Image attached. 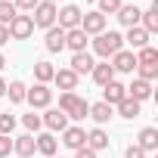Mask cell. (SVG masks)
Here are the masks:
<instances>
[{
	"label": "cell",
	"mask_w": 158,
	"mask_h": 158,
	"mask_svg": "<svg viewBox=\"0 0 158 158\" xmlns=\"http://www.w3.org/2000/svg\"><path fill=\"white\" fill-rule=\"evenodd\" d=\"M90 47H93L96 56L112 59L118 50H124V34H121V31H102V34H96V37L90 40Z\"/></svg>",
	"instance_id": "1"
},
{
	"label": "cell",
	"mask_w": 158,
	"mask_h": 158,
	"mask_svg": "<svg viewBox=\"0 0 158 158\" xmlns=\"http://www.w3.org/2000/svg\"><path fill=\"white\" fill-rule=\"evenodd\" d=\"M59 112H65L68 121H84L87 112H90V102L77 93H62L59 96Z\"/></svg>",
	"instance_id": "2"
},
{
	"label": "cell",
	"mask_w": 158,
	"mask_h": 158,
	"mask_svg": "<svg viewBox=\"0 0 158 158\" xmlns=\"http://www.w3.org/2000/svg\"><path fill=\"white\" fill-rule=\"evenodd\" d=\"M56 10H59L56 3H50V0H40V3L31 10V22H34V28H44V31L53 28V25H56Z\"/></svg>",
	"instance_id": "3"
},
{
	"label": "cell",
	"mask_w": 158,
	"mask_h": 158,
	"mask_svg": "<svg viewBox=\"0 0 158 158\" xmlns=\"http://www.w3.org/2000/svg\"><path fill=\"white\" fill-rule=\"evenodd\" d=\"M25 102H28L34 112H37V109H50V106H53V90H50V84H34V87H28Z\"/></svg>",
	"instance_id": "4"
},
{
	"label": "cell",
	"mask_w": 158,
	"mask_h": 158,
	"mask_svg": "<svg viewBox=\"0 0 158 158\" xmlns=\"http://www.w3.org/2000/svg\"><path fill=\"white\" fill-rule=\"evenodd\" d=\"M81 16H84V10H81V6H74V3H65L62 10H56V25H59L62 31L81 28Z\"/></svg>",
	"instance_id": "5"
},
{
	"label": "cell",
	"mask_w": 158,
	"mask_h": 158,
	"mask_svg": "<svg viewBox=\"0 0 158 158\" xmlns=\"http://www.w3.org/2000/svg\"><path fill=\"white\" fill-rule=\"evenodd\" d=\"M6 31H10V40H28V37L34 34V22H31V16L19 13V16L6 25Z\"/></svg>",
	"instance_id": "6"
},
{
	"label": "cell",
	"mask_w": 158,
	"mask_h": 158,
	"mask_svg": "<svg viewBox=\"0 0 158 158\" xmlns=\"http://www.w3.org/2000/svg\"><path fill=\"white\" fill-rule=\"evenodd\" d=\"M109 65H112L115 74H133L136 71V56H133V50H118L109 59Z\"/></svg>",
	"instance_id": "7"
},
{
	"label": "cell",
	"mask_w": 158,
	"mask_h": 158,
	"mask_svg": "<svg viewBox=\"0 0 158 158\" xmlns=\"http://www.w3.org/2000/svg\"><path fill=\"white\" fill-rule=\"evenodd\" d=\"M106 16L102 13H96V10H90V13H84L81 16V31L87 34V37H96V34H102L106 31Z\"/></svg>",
	"instance_id": "8"
},
{
	"label": "cell",
	"mask_w": 158,
	"mask_h": 158,
	"mask_svg": "<svg viewBox=\"0 0 158 158\" xmlns=\"http://www.w3.org/2000/svg\"><path fill=\"white\" fill-rule=\"evenodd\" d=\"M62 146L71 149V152L84 149V146H87V130H84V127H77V124H68V127L62 130Z\"/></svg>",
	"instance_id": "9"
},
{
	"label": "cell",
	"mask_w": 158,
	"mask_h": 158,
	"mask_svg": "<svg viewBox=\"0 0 158 158\" xmlns=\"http://www.w3.org/2000/svg\"><path fill=\"white\" fill-rule=\"evenodd\" d=\"M40 124H44L50 133H62V130L68 127V118H65V112H59V109H47V112L40 115Z\"/></svg>",
	"instance_id": "10"
},
{
	"label": "cell",
	"mask_w": 158,
	"mask_h": 158,
	"mask_svg": "<svg viewBox=\"0 0 158 158\" xmlns=\"http://www.w3.org/2000/svg\"><path fill=\"white\" fill-rule=\"evenodd\" d=\"M77 81H81V77H77L71 68H56V74H53V84H56L62 93H74V90H77Z\"/></svg>",
	"instance_id": "11"
},
{
	"label": "cell",
	"mask_w": 158,
	"mask_h": 158,
	"mask_svg": "<svg viewBox=\"0 0 158 158\" xmlns=\"http://www.w3.org/2000/svg\"><path fill=\"white\" fill-rule=\"evenodd\" d=\"M87 47H90V37H87L81 28L65 31V50H71V53H87Z\"/></svg>",
	"instance_id": "12"
},
{
	"label": "cell",
	"mask_w": 158,
	"mask_h": 158,
	"mask_svg": "<svg viewBox=\"0 0 158 158\" xmlns=\"http://www.w3.org/2000/svg\"><path fill=\"white\" fill-rule=\"evenodd\" d=\"M44 47H47V53H62V50H65V31H62L59 25L47 28V34H44Z\"/></svg>",
	"instance_id": "13"
},
{
	"label": "cell",
	"mask_w": 158,
	"mask_h": 158,
	"mask_svg": "<svg viewBox=\"0 0 158 158\" xmlns=\"http://www.w3.org/2000/svg\"><path fill=\"white\" fill-rule=\"evenodd\" d=\"M34 149L47 158H56V149H59V139L47 130V133H34Z\"/></svg>",
	"instance_id": "14"
},
{
	"label": "cell",
	"mask_w": 158,
	"mask_h": 158,
	"mask_svg": "<svg viewBox=\"0 0 158 158\" xmlns=\"http://www.w3.org/2000/svg\"><path fill=\"white\" fill-rule=\"evenodd\" d=\"M139 13H143V10H139L136 3H121V10L115 13V19H118L124 28H133V25H139Z\"/></svg>",
	"instance_id": "15"
},
{
	"label": "cell",
	"mask_w": 158,
	"mask_h": 158,
	"mask_svg": "<svg viewBox=\"0 0 158 158\" xmlns=\"http://www.w3.org/2000/svg\"><path fill=\"white\" fill-rule=\"evenodd\" d=\"M124 96H127V87H124L121 81H109V84L102 87V102H109L112 109H115V106H118Z\"/></svg>",
	"instance_id": "16"
},
{
	"label": "cell",
	"mask_w": 158,
	"mask_h": 158,
	"mask_svg": "<svg viewBox=\"0 0 158 158\" xmlns=\"http://www.w3.org/2000/svg\"><path fill=\"white\" fill-rule=\"evenodd\" d=\"M127 96L136 99V102H146V99H152V84L143 81V77H133L130 87H127Z\"/></svg>",
	"instance_id": "17"
},
{
	"label": "cell",
	"mask_w": 158,
	"mask_h": 158,
	"mask_svg": "<svg viewBox=\"0 0 158 158\" xmlns=\"http://www.w3.org/2000/svg\"><path fill=\"white\" fill-rule=\"evenodd\" d=\"M90 77L99 84V87H106L109 81H115V71H112V65H109V59H102V62H93V68H90Z\"/></svg>",
	"instance_id": "18"
},
{
	"label": "cell",
	"mask_w": 158,
	"mask_h": 158,
	"mask_svg": "<svg viewBox=\"0 0 158 158\" xmlns=\"http://www.w3.org/2000/svg\"><path fill=\"white\" fill-rule=\"evenodd\" d=\"M149 37H152V34H146L139 25H133V28H127V34H124V44H130V50L136 53V50L149 47Z\"/></svg>",
	"instance_id": "19"
},
{
	"label": "cell",
	"mask_w": 158,
	"mask_h": 158,
	"mask_svg": "<svg viewBox=\"0 0 158 158\" xmlns=\"http://www.w3.org/2000/svg\"><path fill=\"white\" fill-rule=\"evenodd\" d=\"M115 112H118V118H127V121H133V118H139V112H143V102H136V99L124 96V99L115 106Z\"/></svg>",
	"instance_id": "20"
},
{
	"label": "cell",
	"mask_w": 158,
	"mask_h": 158,
	"mask_svg": "<svg viewBox=\"0 0 158 158\" xmlns=\"http://www.w3.org/2000/svg\"><path fill=\"white\" fill-rule=\"evenodd\" d=\"M112 115H115V109H112L109 102H102V99H99V102H93V106H90V112H87V118H93V121H96V127L109 124V118H112Z\"/></svg>",
	"instance_id": "21"
},
{
	"label": "cell",
	"mask_w": 158,
	"mask_h": 158,
	"mask_svg": "<svg viewBox=\"0 0 158 158\" xmlns=\"http://www.w3.org/2000/svg\"><path fill=\"white\" fill-rule=\"evenodd\" d=\"M87 149H93L96 155H99V152H106V149H109V133H106L102 127L87 130Z\"/></svg>",
	"instance_id": "22"
},
{
	"label": "cell",
	"mask_w": 158,
	"mask_h": 158,
	"mask_svg": "<svg viewBox=\"0 0 158 158\" xmlns=\"http://www.w3.org/2000/svg\"><path fill=\"white\" fill-rule=\"evenodd\" d=\"M13 152L19 155V158H31L37 149H34V133H22V136H16L13 139Z\"/></svg>",
	"instance_id": "23"
},
{
	"label": "cell",
	"mask_w": 158,
	"mask_h": 158,
	"mask_svg": "<svg viewBox=\"0 0 158 158\" xmlns=\"http://www.w3.org/2000/svg\"><path fill=\"white\" fill-rule=\"evenodd\" d=\"M136 146H139L146 155L155 152V149H158V130H155V127H143L139 136H136Z\"/></svg>",
	"instance_id": "24"
},
{
	"label": "cell",
	"mask_w": 158,
	"mask_h": 158,
	"mask_svg": "<svg viewBox=\"0 0 158 158\" xmlns=\"http://www.w3.org/2000/svg\"><path fill=\"white\" fill-rule=\"evenodd\" d=\"M77 77L81 74H90V68H93V56L90 53H71V65H68Z\"/></svg>",
	"instance_id": "25"
},
{
	"label": "cell",
	"mask_w": 158,
	"mask_h": 158,
	"mask_svg": "<svg viewBox=\"0 0 158 158\" xmlns=\"http://www.w3.org/2000/svg\"><path fill=\"white\" fill-rule=\"evenodd\" d=\"M139 28L146 34H155L158 31V6H149V10L139 13Z\"/></svg>",
	"instance_id": "26"
},
{
	"label": "cell",
	"mask_w": 158,
	"mask_h": 158,
	"mask_svg": "<svg viewBox=\"0 0 158 158\" xmlns=\"http://www.w3.org/2000/svg\"><path fill=\"white\" fill-rule=\"evenodd\" d=\"M53 74H56L53 62H47V59L34 62V81H37V84H53Z\"/></svg>",
	"instance_id": "27"
},
{
	"label": "cell",
	"mask_w": 158,
	"mask_h": 158,
	"mask_svg": "<svg viewBox=\"0 0 158 158\" xmlns=\"http://www.w3.org/2000/svg\"><path fill=\"white\" fill-rule=\"evenodd\" d=\"M133 56H136V65H158V50H155L152 44L143 47V50H136Z\"/></svg>",
	"instance_id": "28"
},
{
	"label": "cell",
	"mask_w": 158,
	"mask_h": 158,
	"mask_svg": "<svg viewBox=\"0 0 158 158\" xmlns=\"http://www.w3.org/2000/svg\"><path fill=\"white\" fill-rule=\"evenodd\" d=\"M25 93H28V87L22 84V81H10L6 84V96H10V102H25Z\"/></svg>",
	"instance_id": "29"
},
{
	"label": "cell",
	"mask_w": 158,
	"mask_h": 158,
	"mask_svg": "<svg viewBox=\"0 0 158 158\" xmlns=\"http://www.w3.org/2000/svg\"><path fill=\"white\" fill-rule=\"evenodd\" d=\"M16 16H19V10H16L13 0H0V25H10Z\"/></svg>",
	"instance_id": "30"
},
{
	"label": "cell",
	"mask_w": 158,
	"mask_h": 158,
	"mask_svg": "<svg viewBox=\"0 0 158 158\" xmlns=\"http://www.w3.org/2000/svg\"><path fill=\"white\" fill-rule=\"evenodd\" d=\"M121 10V0H96V13H102V16H115Z\"/></svg>",
	"instance_id": "31"
},
{
	"label": "cell",
	"mask_w": 158,
	"mask_h": 158,
	"mask_svg": "<svg viewBox=\"0 0 158 158\" xmlns=\"http://www.w3.org/2000/svg\"><path fill=\"white\" fill-rule=\"evenodd\" d=\"M13 130H16V115L0 112V133H3V136H13Z\"/></svg>",
	"instance_id": "32"
},
{
	"label": "cell",
	"mask_w": 158,
	"mask_h": 158,
	"mask_svg": "<svg viewBox=\"0 0 158 158\" xmlns=\"http://www.w3.org/2000/svg\"><path fill=\"white\" fill-rule=\"evenodd\" d=\"M22 124H25V130L28 133H40V115H34V112H28V115H22Z\"/></svg>",
	"instance_id": "33"
},
{
	"label": "cell",
	"mask_w": 158,
	"mask_h": 158,
	"mask_svg": "<svg viewBox=\"0 0 158 158\" xmlns=\"http://www.w3.org/2000/svg\"><path fill=\"white\" fill-rule=\"evenodd\" d=\"M136 77H143V81H155L158 77V65H136Z\"/></svg>",
	"instance_id": "34"
},
{
	"label": "cell",
	"mask_w": 158,
	"mask_h": 158,
	"mask_svg": "<svg viewBox=\"0 0 158 158\" xmlns=\"http://www.w3.org/2000/svg\"><path fill=\"white\" fill-rule=\"evenodd\" d=\"M10 152H13V136L0 133V158H10Z\"/></svg>",
	"instance_id": "35"
},
{
	"label": "cell",
	"mask_w": 158,
	"mask_h": 158,
	"mask_svg": "<svg viewBox=\"0 0 158 158\" xmlns=\"http://www.w3.org/2000/svg\"><path fill=\"white\" fill-rule=\"evenodd\" d=\"M13 3H16V10H19V13H31V10L40 3V0H13Z\"/></svg>",
	"instance_id": "36"
},
{
	"label": "cell",
	"mask_w": 158,
	"mask_h": 158,
	"mask_svg": "<svg viewBox=\"0 0 158 158\" xmlns=\"http://www.w3.org/2000/svg\"><path fill=\"white\" fill-rule=\"evenodd\" d=\"M124 158H146V152H143L136 143H130V146L124 149Z\"/></svg>",
	"instance_id": "37"
},
{
	"label": "cell",
	"mask_w": 158,
	"mask_h": 158,
	"mask_svg": "<svg viewBox=\"0 0 158 158\" xmlns=\"http://www.w3.org/2000/svg\"><path fill=\"white\" fill-rule=\"evenodd\" d=\"M74 158H96V152L84 146V149H77V152H74Z\"/></svg>",
	"instance_id": "38"
},
{
	"label": "cell",
	"mask_w": 158,
	"mask_h": 158,
	"mask_svg": "<svg viewBox=\"0 0 158 158\" xmlns=\"http://www.w3.org/2000/svg\"><path fill=\"white\" fill-rule=\"evenodd\" d=\"M6 40H10V31H6V25H0V47H3Z\"/></svg>",
	"instance_id": "39"
},
{
	"label": "cell",
	"mask_w": 158,
	"mask_h": 158,
	"mask_svg": "<svg viewBox=\"0 0 158 158\" xmlns=\"http://www.w3.org/2000/svg\"><path fill=\"white\" fill-rule=\"evenodd\" d=\"M3 96H6V81L0 77V99H3Z\"/></svg>",
	"instance_id": "40"
},
{
	"label": "cell",
	"mask_w": 158,
	"mask_h": 158,
	"mask_svg": "<svg viewBox=\"0 0 158 158\" xmlns=\"http://www.w3.org/2000/svg\"><path fill=\"white\" fill-rule=\"evenodd\" d=\"M3 68H6V56H3V53H0V71H3Z\"/></svg>",
	"instance_id": "41"
},
{
	"label": "cell",
	"mask_w": 158,
	"mask_h": 158,
	"mask_svg": "<svg viewBox=\"0 0 158 158\" xmlns=\"http://www.w3.org/2000/svg\"><path fill=\"white\" fill-rule=\"evenodd\" d=\"M121 3H133V0H121Z\"/></svg>",
	"instance_id": "42"
},
{
	"label": "cell",
	"mask_w": 158,
	"mask_h": 158,
	"mask_svg": "<svg viewBox=\"0 0 158 158\" xmlns=\"http://www.w3.org/2000/svg\"><path fill=\"white\" fill-rule=\"evenodd\" d=\"M50 3H56V6H59V0H50Z\"/></svg>",
	"instance_id": "43"
},
{
	"label": "cell",
	"mask_w": 158,
	"mask_h": 158,
	"mask_svg": "<svg viewBox=\"0 0 158 158\" xmlns=\"http://www.w3.org/2000/svg\"><path fill=\"white\" fill-rule=\"evenodd\" d=\"M0 112H3V109H0Z\"/></svg>",
	"instance_id": "44"
},
{
	"label": "cell",
	"mask_w": 158,
	"mask_h": 158,
	"mask_svg": "<svg viewBox=\"0 0 158 158\" xmlns=\"http://www.w3.org/2000/svg\"><path fill=\"white\" fill-rule=\"evenodd\" d=\"M59 158H62V155H59Z\"/></svg>",
	"instance_id": "45"
}]
</instances>
